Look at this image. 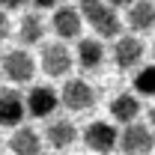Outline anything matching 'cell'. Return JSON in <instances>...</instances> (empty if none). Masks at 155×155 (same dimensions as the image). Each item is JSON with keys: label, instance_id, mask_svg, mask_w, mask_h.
Segmentation results:
<instances>
[{"label": "cell", "instance_id": "obj_1", "mask_svg": "<svg viewBox=\"0 0 155 155\" xmlns=\"http://www.w3.org/2000/svg\"><path fill=\"white\" fill-rule=\"evenodd\" d=\"M84 21H90V27L101 39H119V33H122V21L116 15V6L101 3V0L93 6H84Z\"/></svg>", "mask_w": 155, "mask_h": 155}, {"label": "cell", "instance_id": "obj_2", "mask_svg": "<svg viewBox=\"0 0 155 155\" xmlns=\"http://www.w3.org/2000/svg\"><path fill=\"white\" fill-rule=\"evenodd\" d=\"M119 149L122 155H149L155 149V134L149 131V125L131 122L119 131Z\"/></svg>", "mask_w": 155, "mask_h": 155}, {"label": "cell", "instance_id": "obj_3", "mask_svg": "<svg viewBox=\"0 0 155 155\" xmlns=\"http://www.w3.org/2000/svg\"><path fill=\"white\" fill-rule=\"evenodd\" d=\"M84 143H87L93 152H98V155H110L116 146H119V131H116L110 122L96 119V122H90V125L84 128Z\"/></svg>", "mask_w": 155, "mask_h": 155}, {"label": "cell", "instance_id": "obj_4", "mask_svg": "<svg viewBox=\"0 0 155 155\" xmlns=\"http://www.w3.org/2000/svg\"><path fill=\"white\" fill-rule=\"evenodd\" d=\"M60 104H66L75 114H84V110H90L96 104V90L84 78H72V81H66V87L60 93Z\"/></svg>", "mask_w": 155, "mask_h": 155}, {"label": "cell", "instance_id": "obj_5", "mask_svg": "<svg viewBox=\"0 0 155 155\" xmlns=\"http://www.w3.org/2000/svg\"><path fill=\"white\" fill-rule=\"evenodd\" d=\"M0 66H3V75L9 78L12 84H27L30 78L36 75V60L30 57V51H24V48L9 51Z\"/></svg>", "mask_w": 155, "mask_h": 155}, {"label": "cell", "instance_id": "obj_6", "mask_svg": "<svg viewBox=\"0 0 155 155\" xmlns=\"http://www.w3.org/2000/svg\"><path fill=\"white\" fill-rule=\"evenodd\" d=\"M69 69H72V54H69L66 45L51 42V45L42 48V72L48 78H63L69 75Z\"/></svg>", "mask_w": 155, "mask_h": 155}, {"label": "cell", "instance_id": "obj_7", "mask_svg": "<svg viewBox=\"0 0 155 155\" xmlns=\"http://www.w3.org/2000/svg\"><path fill=\"white\" fill-rule=\"evenodd\" d=\"M27 116V98H21L15 90L0 93V125L3 128H21Z\"/></svg>", "mask_w": 155, "mask_h": 155}, {"label": "cell", "instance_id": "obj_8", "mask_svg": "<svg viewBox=\"0 0 155 155\" xmlns=\"http://www.w3.org/2000/svg\"><path fill=\"white\" fill-rule=\"evenodd\" d=\"M51 27L60 39H78L81 36V27H84V12H78L75 6H57L54 9V18Z\"/></svg>", "mask_w": 155, "mask_h": 155}, {"label": "cell", "instance_id": "obj_9", "mask_svg": "<svg viewBox=\"0 0 155 155\" xmlns=\"http://www.w3.org/2000/svg\"><path fill=\"white\" fill-rule=\"evenodd\" d=\"M60 104V96L51 90V87H33L30 93H27V114L36 116V119H42V116H51L54 110H57Z\"/></svg>", "mask_w": 155, "mask_h": 155}, {"label": "cell", "instance_id": "obj_10", "mask_svg": "<svg viewBox=\"0 0 155 155\" xmlns=\"http://www.w3.org/2000/svg\"><path fill=\"white\" fill-rule=\"evenodd\" d=\"M143 60V42L137 36H119L114 45V63L119 69H134Z\"/></svg>", "mask_w": 155, "mask_h": 155}, {"label": "cell", "instance_id": "obj_11", "mask_svg": "<svg viewBox=\"0 0 155 155\" xmlns=\"http://www.w3.org/2000/svg\"><path fill=\"white\" fill-rule=\"evenodd\" d=\"M45 140H48L54 149H69L78 140V128L69 119H51V122L45 125Z\"/></svg>", "mask_w": 155, "mask_h": 155}, {"label": "cell", "instance_id": "obj_12", "mask_svg": "<svg viewBox=\"0 0 155 155\" xmlns=\"http://www.w3.org/2000/svg\"><path fill=\"white\" fill-rule=\"evenodd\" d=\"M9 149L15 155H42V137L30 125H21V128H15V134L9 137Z\"/></svg>", "mask_w": 155, "mask_h": 155}, {"label": "cell", "instance_id": "obj_13", "mask_svg": "<svg viewBox=\"0 0 155 155\" xmlns=\"http://www.w3.org/2000/svg\"><path fill=\"white\" fill-rule=\"evenodd\" d=\"M128 27L134 33H149L155 27V0H137L128 9Z\"/></svg>", "mask_w": 155, "mask_h": 155}, {"label": "cell", "instance_id": "obj_14", "mask_svg": "<svg viewBox=\"0 0 155 155\" xmlns=\"http://www.w3.org/2000/svg\"><path fill=\"white\" fill-rule=\"evenodd\" d=\"M110 116H114L116 122H122V125L137 122V116H140V101H137V96L119 93V96L110 101Z\"/></svg>", "mask_w": 155, "mask_h": 155}, {"label": "cell", "instance_id": "obj_15", "mask_svg": "<svg viewBox=\"0 0 155 155\" xmlns=\"http://www.w3.org/2000/svg\"><path fill=\"white\" fill-rule=\"evenodd\" d=\"M18 39L21 45H39L45 39V18L39 12H27L21 18V27H18Z\"/></svg>", "mask_w": 155, "mask_h": 155}, {"label": "cell", "instance_id": "obj_16", "mask_svg": "<svg viewBox=\"0 0 155 155\" xmlns=\"http://www.w3.org/2000/svg\"><path fill=\"white\" fill-rule=\"evenodd\" d=\"M78 63L81 69H98L104 63V48L96 39H81L78 42Z\"/></svg>", "mask_w": 155, "mask_h": 155}, {"label": "cell", "instance_id": "obj_17", "mask_svg": "<svg viewBox=\"0 0 155 155\" xmlns=\"http://www.w3.org/2000/svg\"><path fill=\"white\" fill-rule=\"evenodd\" d=\"M134 90L140 96H155V66H143L134 75Z\"/></svg>", "mask_w": 155, "mask_h": 155}, {"label": "cell", "instance_id": "obj_18", "mask_svg": "<svg viewBox=\"0 0 155 155\" xmlns=\"http://www.w3.org/2000/svg\"><path fill=\"white\" fill-rule=\"evenodd\" d=\"M24 6V0H0V9L3 12H9V9H21Z\"/></svg>", "mask_w": 155, "mask_h": 155}, {"label": "cell", "instance_id": "obj_19", "mask_svg": "<svg viewBox=\"0 0 155 155\" xmlns=\"http://www.w3.org/2000/svg\"><path fill=\"white\" fill-rule=\"evenodd\" d=\"M6 36H9V21H6V12L0 9V42H3Z\"/></svg>", "mask_w": 155, "mask_h": 155}, {"label": "cell", "instance_id": "obj_20", "mask_svg": "<svg viewBox=\"0 0 155 155\" xmlns=\"http://www.w3.org/2000/svg\"><path fill=\"white\" fill-rule=\"evenodd\" d=\"M57 3H60V0H33V6H36V9H54Z\"/></svg>", "mask_w": 155, "mask_h": 155}, {"label": "cell", "instance_id": "obj_21", "mask_svg": "<svg viewBox=\"0 0 155 155\" xmlns=\"http://www.w3.org/2000/svg\"><path fill=\"white\" fill-rule=\"evenodd\" d=\"M134 3H137V0H110V6H128V9H131Z\"/></svg>", "mask_w": 155, "mask_h": 155}, {"label": "cell", "instance_id": "obj_22", "mask_svg": "<svg viewBox=\"0 0 155 155\" xmlns=\"http://www.w3.org/2000/svg\"><path fill=\"white\" fill-rule=\"evenodd\" d=\"M81 6H93V3H98V0H78Z\"/></svg>", "mask_w": 155, "mask_h": 155}, {"label": "cell", "instance_id": "obj_23", "mask_svg": "<svg viewBox=\"0 0 155 155\" xmlns=\"http://www.w3.org/2000/svg\"><path fill=\"white\" fill-rule=\"evenodd\" d=\"M149 122H152V128H155V107L149 110Z\"/></svg>", "mask_w": 155, "mask_h": 155}, {"label": "cell", "instance_id": "obj_24", "mask_svg": "<svg viewBox=\"0 0 155 155\" xmlns=\"http://www.w3.org/2000/svg\"><path fill=\"white\" fill-rule=\"evenodd\" d=\"M152 54H155V45H152Z\"/></svg>", "mask_w": 155, "mask_h": 155}]
</instances>
